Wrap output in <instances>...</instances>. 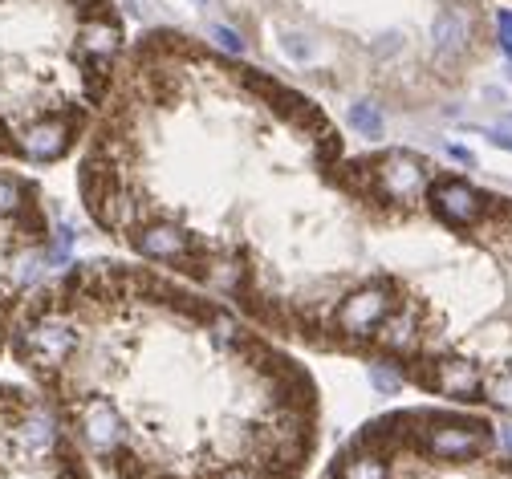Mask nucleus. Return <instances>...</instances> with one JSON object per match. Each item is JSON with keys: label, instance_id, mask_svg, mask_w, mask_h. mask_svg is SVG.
<instances>
[{"label": "nucleus", "instance_id": "nucleus-9", "mask_svg": "<svg viewBox=\"0 0 512 479\" xmlns=\"http://www.w3.org/2000/svg\"><path fill=\"white\" fill-rule=\"evenodd\" d=\"M500 443L512 451V423H508V427H500Z\"/></svg>", "mask_w": 512, "mask_h": 479}, {"label": "nucleus", "instance_id": "nucleus-6", "mask_svg": "<svg viewBox=\"0 0 512 479\" xmlns=\"http://www.w3.org/2000/svg\"><path fill=\"white\" fill-rule=\"evenodd\" d=\"M70 252V232H57L45 187L0 163V354L9 350V333L33 297V289L61 268Z\"/></svg>", "mask_w": 512, "mask_h": 479}, {"label": "nucleus", "instance_id": "nucleus-4", "mask_svg": "<svg viewBox=\"0 0 512 479\" xmlns=\"http://www.w3.org/2000/svg\"><path fill=\"white\" fill-rule=\"evenodd\" d=\"M122 53V0H0V163L78 155Z\"/></svg>", "mask_w": 512, "mask_h": 479}, {"label": "nucleus", "instance_id": "nucleus-8", "mask_svg": "<svg viewBox=\"0 0 512 479\" xmlns=\"http://www.w3.org/2000/svg\"><path fill=\"white\" fill-rule=\"evenodd\" d=\"M492 37L504 57H512V9H492Z\"/></svg>", "mask_w": 512, "mask_h": 479}, {"label": "nucleus", "instance_id": "nucleus-5", "mask_svg": "<svg viewBox=\"0 0 512 479\" xmlns=\"http://www.w3.org/2000/svg\"><path fill=\"white\" fill-rule=\"evenodd\" d=\"M317 479H512V451L472 410L399 406L362 423Z\"/></svg>", "mask_w": 512, "mask_h": 479}, {"label": "nucleus", "instance_id": "nucleus-10", "mask_svg": "<svg viewBox=\"0 0 512 479\" xmlns=\"http://www.w3.org/2000/svg\"><path fill=\"white\" fill-rule=\"evenodd\" d=\"M508 126H512V114H508Z\"/></svg>", "mask_w": 512, "mask_h": 479}, {"label": "nucleus", "instance_id": "nucleus-7", "mask_svg": "<svg viewBox=\"0 0 512 479\" xmlns=\"http://www.w3.org/2000/svg\"><path fill=\"white\" fill-rule=\"evenodd\" d=\"M0 479H94L53 402L17 382H0Z\"/></svg>", "mask_w": 512, "mask_h": 479}, {"label": "nucleus", "instance_id": "nucleus-2", "mask_svg": "<svg viewBox=\"0 0 512 479\" xmlns=\"http://www.w3.org/2000/svg\"><path fill=\"white\" fill-rule=\"evenodd\" d=\"M9 354L110 479H305L322 447V390L285 341L135 256L45 277Z\"/></svg>", "mask_w": 512, "mask_h": 479}, {"label": "nucleus", "instance_id": "nucleus-1", "mask_svg": "<svg viewBox=\"0 0 512 479\" xmlns=\"http://www.w3.org/2000/svg\"><path fill=\"white\" fill-rule=\"evenodd\" d=\"M78 199L126 256L305 354L370 366L395 317L358 151L322 98L183 25L126 41Z\"/></svg>", "mask_w": 512, "mask_h": 479}, {"label": "nucleus", "instance_id": "nucleus-3", "mask_svg": "<svg viewBox=\"0 0 512 479\" xmlns=\"http://www.w3.org/2000/svg\"><path fill=\"white\" fill-rule=\"evenodd\" d=\"M317 98L431 110L492 57L488 0H179Z\"/></svg>", "mask_w": 512, "mask_h": 479}]
</instances>
